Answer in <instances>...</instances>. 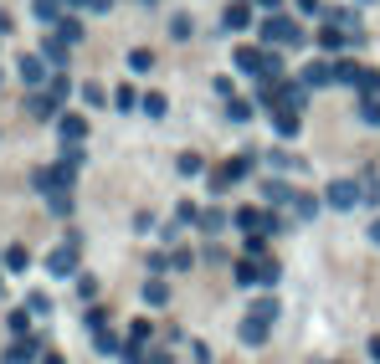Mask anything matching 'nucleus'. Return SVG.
I'll return each instance as SVG.
<instances>
[{
    "label": "nucleus",
    "instance_id": "2eb2a0df",
    "mask_svg": "<svg viewBox=\"0 0 380 364\" xmlns=\"http://www.w3.org/2000/svg\"><path fill=\"white\" fill-rule=\"evenodd\" d=\"M31 318H36V313H31V308H16V313H10V318H6V329H10V339H26V333H31Z\"/></svg>",
    "mask_w": 380,
    "mask_h": 364
},
{
    "label": "nucleus",
    "instance_id": "5701e85b",
    "mask_svg": "<svg viewBox=\"0 0 380 364\" xmlns=\"http://www.w3.org/2000/svg\"><path fill=\"white\" fill-rule=\"evenodd\" d=\"M288 205H293V211L304 216V220H308L313 211H319V200H313V195H304V190H293V200H288Z\"/></svg>",
    "mask_w": 380,
    "mask_h": 364
},
{
    "label": "nucleus",
    "instance_id": "f704fd0d",
    "mask_svg": "<svg viewBox=\"0 0 380 364\" xmlns=\"http://www.w3.org/2000/svg\"><path fill=\"white\" fill-rule=\"evenodd\" d=\"M201 226H206V231H211V236H216V231H221V226H226V216H221V211H216V205H211V211H206V216H201Z\"/></svg>",
    "mask_w": 380,
    "mask_h": 364
},
{
    "label": "nucleus",
    "instance_id": "37998d69",
    "mask_svg": "<svg viewBox=\"0 0 380 364\" xmlns=\"http://www.w3.org/2000/svg\"><path fill=\"white\" fill-rule=\"evenodd\" d=\"M88 10H113V0H88Z\"/></svg>",
    "mask_w": 380,
    "mask_h": 364
},
{
    "label": "nucleus",
    "instance_id": "f8f14e48",
    "mask_svg": "<svg viewBox=\"0 0 380 364\" xmlns=\"http://www.w3.org/2000/svg\"><path fill=\"white\" fill-rule=\"evenodd\" d=\"M42 354V339H16L6 349V364H26V359H36Z\"/></svg>",
    "mask_w": 380,
    "mask_h": 364
},
{
    "label": "nucleus",
    "instance_id": "7c9ffc66",
    "mask_svg": "<svg viewBox=\"0 0 380 364\" xmlns=\"http://www.w3.org/2000/svg\"><path fill=\"white\" fill-rule=\"evenodd\" d=\"M47 93H51V98H57V103H62V98H67V93H72V83H67V77H62V72H57V77H51V83H47Z\"/></svg>",
    "mask_w": 380,
    "mask_h": 364
},
{
    "label": "nucleus",
    "instance_id": "39448f33",
    "mask_svg": "<svg viewBox=\"0 0 380 364\" xmlns=\"http://www.w3.org/2000/svg\"><path fill=\"white\" fill-rule=\"evenodd\" d=\"M237 226L247 231V236H267V231H278V216H267V211H237Z\"/></svg>",
    "mask_w": 380,
    "mask_h": 364
},
{
    "label": "nucleus",
    "instance_id": "aec40b11",
    "mask_svg": "<svg viewBox=\"0 0 380 364\" xmlns=\"http://www.w3.org/2000/svg\"><path fill=\"white\" fill-rule=\"evenodd\" d=\"M226 113H231V123H252V103H242V98H226Z\"/></svg>",
    "mask_w": 380,
    "mask_h": 364
},
{
    "label": "nucleus",
    "instance_id": "7ed1b4c3",
    "mask_svg": "<svg viewBox=\"0 0 380 364\" xmlns=\"http://www.w3.org/2000/svg\"><path fill=\"white\" fill-rule=\"evenodd\" d=\"M324 200H329L334 211H355V205L365 200V185H360V180H334V185L324 190Z\"/></svg>",
    "mask_w": 380,
    "mask_h": 364
},
{
    "label": "nucleus",
    "instance_id": "9b49d317",
    "mask_svg": "<svg viewBox=\"0 0 380 364\" xmlns=\"http://www.w3.org/2000/svg\"><path fill=\"white\" fill-rule=\"evenodd\" d=\"M21 83L26 87H42L47 83V57H21Z\"/></svg>",
    "mask_w": 380,
    "mask_h": 364
},
{
    "label": "nucleus",
    "instance_id": "4468645a",
    "mask_svg": "<svg viewBox=\"0 0 380 364\" xmlns=\"http://www.w3.org/2000/svg\"><path fill=\"white\" fill-rule=\"evenodd\" d=\"M272 128H278V139H293L298 134V108H278L272 113Z\"/></svg>",
    "mask_w": 380,
    "mask_h": 364
},
{
    "label": "nucleus",
    "instance_id": "4be33fe9",
    "mask_svg": "<svg viewBox=\"0 0 380 364\" xmlns=\"http://www.w3.org/2000/svg\"><path fill=\"white\" fill-rule=\"evenodd\" d=\"M149 329H154V323L134 318V323H129V344H134V349H144V344H149Z\"/></svg>",
    "mask_w": 380,
    "mask_h": 364
},
{
    "label": "nucleus",
    "instance_id": "6ab92c4d",
    "mask_svg": "<svg viewBox=\"0 0 380 364\" xmlns=\"http://www.w3.org/2000/svg\"><path fill=\"white\" fill-rule=\"evenodd\" d=\"M42 57L51 62V67H62V62H67V42H62V36H51V42L42 46Z\"/></svg>",
    "mask_w": 380,
    "mask_h": 364
},
{
    "label": "nucleus",
    "instance_id": "49530a36",
    "mask_svg": "<svg viewBox=\"0 0 380 364\" xmlns=\"http://www.w3.org/2000/svg\"><path fill=\"white\" fill-rule=\"evenodd\" d=\"M370 241H375V246H380V216H375V226H370Z\"/></svg>",
    "mask_w": 380,
    "mask_h": 364
},
{
    "label": "nucleus",
    "instance_id": "ddd939ff",
    "mask_svg": "<svg viewBox=\"0 0 380 364\" xmlns=\"http://www.w3.org/2000/svg\"><path fill=\"white\" fill-rule=\"evenodd\" d=\"M304 83H308V87H329V83H334V62H308V67H304Z\"/></svg>",
    "mask_w": 380,
    "mask_h": 364
},
{
    "label": "nucleus",
    "instance_id": "b1692460",
    "mask_svg": "<svg viewBox=\"0 0 380 364\" xmlns=\"http://www.w3.org/2000/svg\"><path fill=\"white\" fill-rule=\"evenodd\" d=\"M26 262H31L26 246H10V252H6V272H26Z\"/></svg>",
    "mask_w": 380,
    "mask_h": 364
},
{
    "label": "nucleus",
    "instance_id": "0eeeda50",
    "mask_svg": "<svg viewBox=\"0 0 380 364\" xmlns=\"http://www.w3.org/2000/svg\"><path fill=\"white\" fill-rule=\"evenodd\" d=\"M355 42H365V36H360V31H355V36H345V26H334V21L319 31V46L329 51V57H339V51H345V46H355Z\"/></svg>",
    "mask_w": 380,
    "mask_h": 364
},
{
    "label": "nucleus",
    "instance_id": "c9c22d12",
    "mask_svg": "<svg viewBox=\"0 0 380 364\" xmlns=\"http://www.w3.org/2000/svg\"><path fill=\"white\" fill-rule=\"evenodd\" d=\"M170 36H175V42H185V36H190V16H175V21H170Z\"/></svg>",
    "mask_w": 380,
    "mask_h": 364
},
{
    "label": "nucleus",
    "instance_id": "473e14b6",
    "mask_svg": "<svg viewBox=\"0 0 380 364\" xmlns=\"http://www.w3.org/2000/svg\"><path fill=\"white\" fill-rule=\"evenodd\" d=\"M26 308L42 318V313H51V297H47V293H31V297H26Z\"/></svg>",
    "mask_w": 380,
    "mask_h": 364
},
{
    "label": "nucleus",
    "instance_id": "dca6fc26",
    "mask_svg": "<svg viewBox=\"0 0 380 364\" xmlns=\"http://www.w3.org/2000/svg\"><path fill=\"white\" fill-rule=\"evenodd\" d=\"M144 303H149V308H165V303H170V282L149 277V282H144Z\"/></svg>",
    "mask_w": 380,
    "mask_h": 364
},
{
    "label": "nucleus",
    "instance_id": "2f4dec72",
    "mask_svg": "<svg viewBox=\"0 0 380 364\" xmlns=\"http://www.w3.org/2000/svg\"><path fill=\"white\" fill-rule=\"evenodd\" d=\"M165 108H170V103H165L160 93H149V98H144V113H149V119H165Z\"/></svg>",
    "mask_w": 380,
    "mask_h": 364
},
{
    "label": "nucleus",
    "instance_id": "393cba45",
    "mask_svg": "<svg viewBox=\"0 0 380 364\" xmlns=\"http://www.w3.org/2000/svg\"><path fill=\"white\" fill-rule=\"evenodd\" d=\"M113 103H119V108H124V113H134V108H139V93H134V87H129V83H124V87H119V93H113Z\"/></svg>",
    "mask_w": 380,
    "mask_h": 364
},
{
    "label": "nucleus",
    "instance_id": "4c0bfd02",
    "mask_svg": "<svg viewBox=\"0 0 380 364\" xmlns=\"http://www.w3.org/2000/svg\"><path fill=\"white\" fill-rule=\"evenodd\" d=\"M93 339H98V349H103V354H113V349H119V339H113V333H108V329H98V333H93Z\"/></svg>",
    "mask_w": 380,
    "mask_h": 364
},
{
    "label": "nucleus",
    "instance_id": "a18cd8bd",
    "mask_svg": "<svg viewBox=\"0 0 380 364\" xmlns=\"http://www.w3.org/2000/svg\"><path fill=\"white\" fill-rule=\"evenodd\" d=\"M42 364H67V359H62V354H42Z\"/></svg>",
    "mask_w": 380,
    "mask_h": 364
},
{
    "label": "nucleus",
    "instance_id": "a878e982",
    "mask_svg": "<svg viewBox=\"0 0 380 364\" xmlns=\"http://www.w3.org/2000/svg\"><path fill=\"white\" fill-rule=\"evenodd\" d=\"M360 185H365V200L375 205V200H380V175H375V170H365V175H360Z\"/></svg>",
    "mask_w": 380,
    "mask_h": 364
},
{
    "label": "nucleus",
    "instance_id": "e433bc0d",
    "mask_svg": "<svg viewBox=\"0 0 380 364\" xmlns=\"http://www.w3.org/2000/svg\"><path fill=\"white\" fill-rule=\"evenodd\" d=\"M190 262H195V257H190V252H185V246H180V252H170V267H175V272H185V267H190Z\"/></svg>",
    "mask_w": 380,
    "mask_h": 364
},
{
    "label": "nucleus",
    "instance_id": "412c9836",
    "mask_svg": "<svg viewBox=\"0 0 380 364\" xmlns=\"http://www.w3.org/2000/svg\"><path fill=\"white\" fill-rule=\"evenodd\" d=\"M57 36L67 46H77V42H83V21H57Z\"/></svg>",
    "mask_w": 380,
    "mask_h": 364
},
{
    "label": "nucleus",
    "instance_id": "f3484780",
    "mask_svg": "<svg viewBox=\"0 0 380 364\" xmlns=\"http://www.w3.org/2000/svg\"><path fill=\"white\" fill-rule=\"evenodd\" d=\"M360 67H355V62H345V57H334V83H349V87H360Z\"/></svg>",
    "mask_w": 380,
    "mask_h": 364
},
{
    "label": "nucleus",
    "instance_id": "58836bf2",
    "mask_svg": "<svg viewBox=\"0 0 380 364\" xmlns=\"http://www.w3.org/2000/svg\"><path fill=\"white\" fill-rule=\"evenodd\" d=\"M242 246H247V257H267V241H262V236H247Z\"/></svg>",
    "mask_w": 380,
    "mask_h": 364
},
{
    "label": "nucleus",
    "instance_id": "cd10ccee",
    "mask_svg": "<svg viewBox=\"0 0 380 364\" xmlns=\"http://www.w3.org/2000/svg\"><path fill=\"white\" fill-rule=\"evenodd\" d=\"M36 16L42 21H62V0H36Z\"/></svg>",
    "mask_w": 380,
    "mask_h": 364
},
{
    "label": "nucleus",
    "instance_id": "79ce46f5",
    "mask_svg": "<svg viewBox=\"0 0 380 364\" xmlns=\"http://www.w3.org/2000/svg\"><path fill=\"white\" fill-rule=\"evenodd\" d=\"M298 10H304V16H319L324 6H319V0H298Z\"/></svg>",
    "mask_w": 380,
    "mask_h": 364
},
{
    "label": "nucleus",
    "instance_id": "1a4fd4ad",
    "mask_svg": "<svg viewBox=\"0 0 380 364\" xmlns=\"http://www.w3.org/2000/svg\"><path fill=\"white\" fill-rule=\"evenodd\" d=\"M57 134H62V144H83V139H88V119H77V113H62Z\"/></svg>",
    "mask_w": 380,
    "mask_h": 364
},
{
    "label": "nucleus",
    "instance_id": "6e6552de",
    "mask_svg": "<svg viewBox=\"0 0 380 364\" xmlns=\"http://www.w3.org/2000/svg\"><path fill=\"white\" fill-rule=\"evenodd\" d=\"M47 272H51V277H67V272H77V241L57 246V252L47 257Z\"/></svg>",
    "mask_w": 380,
    "mask_h": 364
},
{
    "label": "nucleus",
    "instance_id": "de8ad7c7",
    "mask_svg": "<svg viewBox=\"0 0 380 364\" xmlns=\"http://www.w3.org/2000/svg\"><path fill=\"white\" fill-rule=\"evenodd\" d=\"M257 6H262V10H278V6H283V0H257Z\"/></svg>",
    "mask_w": 380,
    "mask_h": 364
},
{
    "label": "nucleus",
    "instance_id": "f257e3e1",
    "mask_svg": "<svg viewBox=\"0 0 380 364\" xmlns=\"http://www.w3.org/2000/svg\"><path fill=\"white\" fill-rule=\"evenodd\" d=\"M272 323H278V297L262 293L257 303L247 308V318H242V344H262L272 333Z\"/></svg>",
    "mask_w": 380,
    "mask_h": 364
},
{
    "label": "nucleus",
    "instance_id": "09e8293b",
    "mask_svg": "<svg viewBox=\"0 0 380 364\" xmlns=\"http://www.w3.org/2000/svg\"><path fill=\"white\" fill-rule=\"evenodd\" d=\"M67 6H88V0H67Z\"/></svg>",
    "mask_w": 380,
    "mask_h": 364
},
{
    "label": "nucleus",
    "instance_id": "ea45409f",
    "mask_svg": "<svg viewBox=\"0 0 380 364\" xmlns=\"http://www.w3.org/2000/svg\"><path fill=\"white\" fill-rule=\"evenodd\" d=\"M77 293H83V303H88V297H98V282L93 277H77Z\"/></svg>",
    "mask_w": 380,
    "mask_h": 364
},
{
    "label": "nucleus",
    "instance_id": "9d476101",
    "mask_svg": "<svg viewBox=\"0 0 380 364\" xmlns=\"http://www.w3.org/2000/svg\"><path fill=\"white\" fill-rule=\"evenodd\" d=\"M221 21H226V31H247V26H252V6H247V0H231Z\"/></svg>",
    "mask_w": 380,
    "mask_h": 364
},
{
    "label": "nucleus",
    "instance_id": "423d86ee",
    "mask_svg": "<svg viewBox=\"0 0 380 364\" xmlns=\"http://www.w3.org/2000/svg\"><path fill=\"white\" fill-rule=\"evenodd\" d=\"M360 93H365V123L380 128V72H365L360 77Z\"/></svg>",
    "mask_w": 380,
    "mask_h": 364
},
{
    "label": "nucleus",
    "instance_id": "c756f323",
    "mask_svg": "<svg viewBox=\"0 0 380 364\" xmlns=\"http://www.w3.org/2000/svg\"><path fill=\"white\" fill-rule=\"evenodd\" d=\"M129 67H134V72H149V67H154V57L139 46V51H129Z\"/></svg>",
    "mask_w": 380,
    "mask_h": 364
},
{
    "label": "nucleus",
    "instance_id": "20e7f679",
    "mask_svg": "<svg viewBox=\"0 0 380 364\" xmlns=\"http://www.w3.org/2000/svg\"><path fill=\"white\" fill-rule=\"evenodd\" d=\"M247 175H252V154H237V159H226L211 175V190H226V185H237V180H247Z\"/></svg>",
    "mask_w": 380,
    "mask_h": 364
},
{
    "label": "nucleus",
    "instance_id": "a19ab883",
    "mask_svg": "<svg viewBox=\"0 0 380 364\" xmlns=\"http://www.w3.org/2000/svg\"><path fill=\"white\" fill-rule=\"evenodd\" d=\"M88 329H93V333L108 329V313H103V308H93V313H88Z\"/></svg>",
    "mask_w": 380,
    "mask_h": 364
},
{
    "label": "nucleus",
    "instance_id": "c03bdc74",
    "mask_svg": "<svg viewBox=\"0 0 380 364\" xmlns=\"http://www.w3.org/2000/svg\"><path fill=\"white\" fill-rule=\"evenodd\" d=\"M370 359L380 364V333H375V339H370Z\"/></svg>",
    "mask_w": 380,
    "mask_h": 364
},
{
    "label": "nucleus",
    "instance_id": "a211bd4d",
    "mask_svg": "<svg viewBox=\"0 0 380 364\" xmlns=\"http://www.w3.org/2000/svg\"><path fill=\"white\" fill-rule=\"evenodd\" d=\"M237 282H242V288H262V272H257V257H247V262H237Z\"/></svg>",
    "mask_w": 380,
    "mask_h": 364
},
{
    "label": "nucleus",
    "instance_id": "f03ea898",
    "mask_svg": "<svg viewBox=\"0 0 380 364\" xmlns=\"http://www.w3.org/2000/svg\"><path fill=\"white\" fill-rule=\"evenodd\" d=\"M262 42L267 46H304V26L293 16H267L262 21Z\"/></svg>",
    "mask_w": 380,
    "mask_h": 364
},
{
    "label": "nucleus",
    "instance_id": "8fccbe9b",
    "mask_svg": "<svg viewBox=\"0 0 380 364\" xmlns=\"http://www.w3.org/2000/svg\"><path fill=\"white\" fill-rule=\"evenodd\" d=\"M0 297H6V277H0Z\"/></svg>",
    "mask_w": 380,
    "mask_h": 364
},
{
    "label": "nucleus",
    "instance_id": "c85d7f7f",
    "mask_svg": "<svg viewBox=\"0 0 380 364\" xmlns=\"http://www.w3.org/2000/svg\"><path fill=\"white\" fill-rule=\"evenodd\" d=\"M47 200H51V211H57V216H72V195H67V190H57V195H47Z\"/></svg>",
    "mask_w": 380,
    "mask_h": 364
},
{
    "label": "nucleus",
    "instance_id": "72a5a7b5",
    "mask_svg": "<svg viewBox=\"0 0 380 364\" xmlns=\"http://www.w3.org/2000/svg\"><path fill=\"white\" fill-rule=\"evenodd\" d=\"M262 190H267V200H272V205H283V200H293V190H288V185H278V180H272V185H262Z\"/></svg>",
    "mask_w": 380,
    "mask_h": 364
},
{
    "label": "nucleus",
    "instance_id": "bb28decb",
    "mask_svg": "<svg viewBox=\"0 0 380 364\" xmlns=\"http://www.w3.org/2000/svg\"><path fill=\"white\" fill-rule=\"evenodd\" d=\"M175 164H180V175H201V170H206V164H201V154H190V149H185V154H180V159H175Z\"/></svg>",
    "mask_w": 380,
    "mask_h": 364
}]
</instances>
